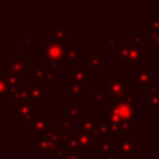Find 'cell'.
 <instances>
[{
  "label": "cell",
  "instance_id": "17",
  "mask_svg": "<svg viewBox=\"0 0 159 159\" xmlns=\"http://www.w3.org/2000/svg\"><path fill=\"white\" fill-rule=\"evenodd\" d=\"M30 84H21L16 88V91L10 96V101L12 102H27L30 101Z\"/></svg>",
  "mask_w": 159,
  "mask_h": 159
},
{
  "label": "cell",
  "instance_id": "29",
  "mask_svg": "<svg viewBox=\"0 0 159 159\" xmlns=\"http://www.w3.org/2000/svg\"><path fill=\"white\" fill-rule=\"evenodd\" d=\"M129 39H130V45L132 46H142L143 43H142V35L140 34H130V36H129Z\"/></svg>",
  "mask_w": 159,
  "mask_h": 159
},
{
  "label": "cell",
  "instance_id": "30",
  "mask_svg": "<svg viewBox=\"0 0 159 159\" xmlns=\"http://www.w3.org/2000/svg\"><path fill=\"white\" fill-rule=\"evenodd\" d=\"M58 124H60V123H58ZM60 127H61L62 129L67 130V132H73V130H75V129H73V122H72L71 119H63L62 123L60 124Z\"/></svg>",
  "mask_w": 159,
  "mask_h": 159
},
{
  "label": "cell",
  "instance_id": "18",
  "mask_svg": "<svg viewBox=\"0 0 159 159\" xmlns=\"http://www.w3.org/2000/svg\"><path fill=\"white\" fill-rule=\"evenodd\" d=\"M75 134L77 137V140H78V145H80V149L86 154V153H89L92 147H93V140L91 137H88L87 134L82 133L80 129L76 130L75 129Z\"/></svg>",
  "mask_w": 159,
  "mask_h": 159
},
{
  "label": "cell",
  "instance_id": "7",
  "mask_svg": "<svg viewBox=\"0 0 159 159\" xmlns=\"http://www.w3.org/2000/svg\"><path fill=\"white\" fill-rule=\"evenodd\" d=\"M58 144H60V134L55 129L43 137H35L34 152L35 153H50L51 154Z\"/></svg>",
  "mask_w": 159,
  "mask_h": 159
},
{
  "label": "cell",
  "instance_id": "32",
  "mask_svg": "<svg viewBox=\"0 0 159 159\" xmlns=\"http://www.w3.org/2000/svg\"><path fill=\"white\" fill-rule=\"evenodd\" d=\"M148 98H154V97H159V87L157 84H153L148 91Z\"/></svg>",
  "mask_w": 159,
  "mask_h": 159
},
{
  "label": "cell",
  "instance_id": "23",
  "mask_svg": "<svg viewBox=\"0 0 159 159\" xmlns=\"http://www.w3.org/2000/svg\"><path fill=\"white\" fill-rule=\"evenodd\" d=\"M89 97H91V102H108L109 98L107 96V93L103 91V89H93L89 92Z\"/></svg>",
  "mask_w": 159,
  "mask_h": 159
},
{
  "label": "cell",
  "instance_id": "4",
  "mask_svg": "<svg viewBox=\"0 0 159 159\" xmlns=\"http://www.w3.org/2000/svg\"><path fill=\"white\" fill-rule=\"evenodd\" d=\"M65 50L66 46L57 43L52 41L51 39H47L45 41V70L51 73L56 75V72L62 67L63 58H65Z\"/></svg>",
  "mask_w": 159,
  "mask_h": 159
},
{
  "label": "cell",
  "instance_id": "10",
  "mask_svg": "<svg viewBox=\"0 0 159 159\" xmlns=\"http://www.w3.org/2000/svg\"><path fill=\"white\" fill-rule=\"evenodd\" d=\"M153 86V68L140 67L135 70V89L148 91Z\"/></svg>",
  "mask_w": 159,
  "mask_h": 159
},
{
  "label": "cell",
  "instance_id": "34",
  "mask_svg": "<svg viewBox=\"0 0 159 159\" xmlns=\"http://www.w3.org/2000/svg\"><path fill=\"white\" fill-rule=\"evenodd\" d=\"M102 159H123L118 154H111V155H102Z\"/></svg>",
  "mask_w": 159,
  "mask_h": 159
},
{
  "label": "cell",
  "instance_id": "21",
  "mask_svg": "<svg viewBox=\"0 0 159 159\" xmlns=\"http://www.w3.org/2000/svg\"><path fill=\"white\" fill-rule=\"evenodd\" d=\"M86 112L84 107L80 106L77 101H68L67 102V113L71 118H80L81 114Z\"/></svg>",
  "mask_w": 159,
  "mask_h": 159
},
{
  "label": "cell",
  "instance_id": "1",
  "mask_svg": "<svg viewBox=\"0 0 159 159\" xmlns=\"http://www.w3.org/2000/svg\"><path fill=\"white\" fill-rule=\"evenodd\" d=\"M108 117L109 120L114 124V127L120 133H129L135 129V120L142 117V113H137L133 107L119 101H108Z\"/></svg>",
  "mask_w": 159,
  "mask_h": 159
},
{
  "label": "cell",
  "instance_id": "28",
  "mask_svg": "<svg viewBox=\"0 0 159 159\" xmlns=\"http://www.w3.org/2000/svg\"><path fill=\"white\" fill-rule=\"evenodd\" d=\"M147 106L153 111V113H157L158 109H159V97L148 98V101H147Z\"/></svg>",
  "mask_w": 159,
  "mask_h": 159
},
{
  "label": "cell",
  "instance_id": "19",
  "mask_svg": "<svg viewBox=\"0 0 159 159\" xmlns=\"http://www.w3.org/2000/svg\"><path fill=\"white\" fill-rule=\"evenodd\" d=\"M78 60H80V46L77 45L66 46L63 62H78Z\"/></svg>",
  "mask_w": 159,
  "mask_h": 159
},
{
  "label": "cell",
  "instance_id": "14",
  "mask_svg": "<svg viewBox=\"0 0 159 159\" xmlns=\"http://www.w3.org/2000/svg\"><path fill=\"white\" fill-rule=\"evenodd\" d=\"M78 127L82 133L87 134L93 140L94 133H96V127H97V122L94 118H81L78 120Z\"/></svg>",
  "mask_w": 159,
  "mask_h": 159
},
{
  "label": "cell",
  "instance_id": "15",
  "mask_svg": "<svg viewBox=\"0 0 159 159\" xmlns=\"http://www.w3.org/2000/svg\"><path fill=\"white\" fill-rule=\"evenodd\" d=\"M51 40L61 43L63 46H68V41H67V31L63 29L61 22L56 24V27L51 29Z\"/></svg>",
  "mask_w": 159,
  "mask_h": 159
},
{
  "label": "cell",
  "instance_id": "9",
  "mask_svg": "<svg viewBox=\"0 0 159 159\" xmlns=\"http://www.w3.org/2000/svg\"><path fill=\"white\" fill-rule=\"evenodd\" d=\"M67 83L70 84H91V70L67 68Z\"/></svg>",
  "mask_w": 159,
  "mask_h": 159
},
{
  "label": "cell",
  "instance_id": "13",
  "mask_svg": "<svg viewBox=\"0 0 159 159\" xmlns=\"http://www.w3.org/2000/svg\"><path fill=\"white\" fill-rule=\"evenodd\" d=\"M93 147L96 148L97 153L101 155H111L114 154V144L108 138H94Z\"/></svg>",
  "mask_w": 159,
  "mask_h": 159
},
{
  "label": "cell",
  "instance_id": "31",
  "mask_svg": "<svg viewBox=\"0 0 159 159\" xmlns=\"http://www.w3.org/2000/svg\"><path fill=\"white\" fill-rule=\"evenodd\" d=\"M22 40H24V43L26 46H31L35 42V35L34 34H24L22 35Z\"/></svg>",
  "mask_w": 159,
  "mask_h": 159
},
{
  "label": "cell",
  "instance_id": "8",
  "mask_svg": "<svg viewBox=\"0 0 159 159\" xmlns=\"http://www.w3.org/2000/svg\"><path fill=\"white\" fill-rule=\"evenodd\" d=\"M29 129L34 132L35 137H43L51 132V119L46 117L45 112L35 113L32 120L29 123Z\"/></svg>",
  "mask_w": 159,
  "mask_h": 159
},
{
  "label": "cell",
  "instance_id": "36",
  "mask_svg": "<svg viewBox=\"0 0 159 159\" xmlns=\"http://www.w3.org/2000/svg\"><path fill=\"white\" fill-rule=\"evenodd\" d=\"M150 159H159V158H150Z\"/></svg>",
  "mask_w": 159,
  "mask_h": 159
},
{
  "label": "cell",
  "instance_id": "3",
  "mask_svg": "<svg viewBox=\"0 0 159 159\" xmlns=\"http://www.w3.org/2000/svg\"><path fill=\"white\" fill-rule=\"evenodd\" d=\"M147 45L132 46V45H119L117 50L112 52L118 62L124 63L127 68H140L142 63L147 62Z\"/></svg>",
  "mask_w": 159,
  "mask_h": 159
},
{
  "label": "cell",
  "instance_id": "35",
  "mask_svg": "<svg viewBox=\"0 0 159 159\" xmlns=\"http://www.w3.org/2000/svg\"><path fill=\"white\" fill-rule=\"evenodd\" d=\"M84 68H87V70H91V68H92V67H91L89 56H86V57H84Z\"/></svg>",
  "mask_w": 159,
  "mask_h": 159
},
{
  "label": "cell",
  "instance_id": "37",
  "mask_svg": "<svg viewBox=\"0 0 159 159\" xmlns=\"http://www.w3.org/2000/svg\"><path fill=\"white\" fill-rule=\"evenodd\" d=\"M143 159H148V158H143Z\"/></svg>",
  "mask_w": 159,
  "mask_h": 159
},
{
  "label": "cell",
  "instance_id": "25",
  "mask_svg": "<svg viewBox=\"0 0 159 159\" xmlns=\"http://www.w3.org/2000/svg\"><path fill=\"white\" fill-rule=\"evenodd\" d=\"M62 159H84V153L82 150H67Z\"/></svg>",
  "mask_w": 159,
  "mask_h": 159
},
{
  "label": "cell",
  "instance_id": "33",
  "mask_svg": "<svg viewBox=\"0 0 159 159\" xmlns=\"http://www.w3.org/2000/svg\"><path fill=\"white\" fill-rule=\"evenodd\" d=\"M122 102H124V103L129 104L130 107L135 108V103H137V97H135V96H133V94H130V96L125 97L124 99H122Z\"/></svg>",
  "mask_w": 159,
  "mask_h": 159
},
{
  "label": "cell",
  "instance_id": "2",
  "mask_svg": "<svg viewBox=\"0 0 159 159\" xmlns=\"http://www.w3.org/2000/svg\"><path fill=\"white\" fill-rule=\"evenodd\" d=\"M0 72L7 76H19L26 80L30 73L34 75V57L32 56H6L0 63Z\"/></svg>",
  "mask_w": 159,
  "mask_h": 159
},
{
  "label": "cell",
  "instance_id": "5",
  "mask_svg": "<svg viewBox=\"0 0 159 159\" xmlns=\"http://www.w3.org/2000/svg\"><path fill=\"white\" fill-rule=\"evenodd\" d=\"M101 89L107 93L109 101L119 102L125 97L130 96V81L127 78L122 80L118 73H113L112 77L107 80V83H104Z\"/></svg>",
  "mask_w": 159,
  "mask_h": 159
},
{
  "label": "cell",
  "instance_id": "26",
  "mask_svg": "<svg viewBox=\"0 0 159 159\" xmlns=\"http://www.w3.org/2000/svg\"><path fill=\"white\" fill-rule=\"evenodd\" d=\"M119 39L118 34H108L107 35V50L108 51H114V46L117 45V40Z\"/></svg>",
  "mask_w": 159,
  "mask_h": 159
},
{
  "label": "cell",
  "instance_id": "11",
  "mask_svg": "<svg viewBox=\"0 0 159 159\" xmlns=\"http://www.w3.org/2000/svg\"><path fill=\"white\" fill-rule=\"evenodd\" d=\"M11 112L17 114V117L21 119L22 123H30L35 116L34 113V102L31 101H27V102H22V103H19L16 107H12L11 108Z\"/></svg>",
  "mask_w": 159,
  "mask_h": 159
},
{
  "label": "cell",
  "instance_id": "16",
  "mask_svg": "<svg viewBox=\"0 0 159 159\" xmlns=\"http://www.w3.org/2000/svg\"><path fill=\"white\" fill-rule=\"evenodd\" d=\"M147 32L148 36L150 37V40L159 46V19H154L152 16H149L147 19Z\"/></svg>",
  "mask_w": 159,
  "mask_h": 159
},
{
  "label": "cell",
  "instance_id": "22",
  "mask_svg": "<svg viewBox=\"0 0 159 159\" xmlns=\"http://www.w3.org/2000/svg\"><path fill=\"white\" fill-rule=\"evenodd\" d=\"M89 60H91V67L92 68H102V51H91L89 53Z\"/></svg>",
  "mask_w": 159,
  "mask_h": 159
},
{
  "label": "cell",
  "instance_id": "24",
  "mask_svg": "<svg viewBox=\"0 0 159 159\" xmlns=\"http://www.w3.org/2000/svg\"><path fill=\"white\" fill-rule=\"evenodd\" d=\"M67 94L71 97H83L86 96V91L83 89L82 84H70Z\"/></svg>",
  "mask_w": 159,
  "mask_h": 159
},
{
  "label": "cell",
  "instance_id": "27",
  "mask_svg": "<svg viewBox=\"0 0 159 159\" xmlns=\"http://www.w3.org/2000/svg\"><path fill=\"white\" fill-rule=\"evenodd\" d=\"M66 152H67L66 145L62 144V143H60V144L55 148V150L51 153V157H52V158H57V157H61V158H62V155H63Z\"/></svg>",
  "mask_w": 159,
  "mask_h": 159
},
{
  "label": "cell",
  "instance_id": "6",
  "mask_svg": "<svg viewBox=\"0 0 159 159\" xmlns=\"http://www.w3.org/2000/svg\"><path fill=\"white\" fill-rule=\"evenodd\" d=\"M114 154L123 159H135V137L129 133H120L119 139L113 142Z\"/></svg>",
  "mask_w": 159,
  "mask_h": 159
},
{
  "label": "cell",
  "instance_id": "12",
  "mask_svg": "<svg viewBox=\"0 0 159 159\" xmlns=\"http://www.w3.org/2000/svg\"><path fill=\"white\" fill-rule=\"evenodd\" d=\"M34 83L37 84V86L45 87L47 84L55 86L57 83V81H56L55 75L48 73L45 68L37 67V68H35V72H34Z\"/></svg>",
  "mask_w": 159,
  "mask_h": 159
},
{
  "label": "cell",
  "instance_id": "38",
  "mask_svg": "<svg viewBox=\"0 0 159 159\" xmlns=\"http://www.w3.org/2000/svg\"><path fill=\"white\" fill-rule=\"evenodd\" d=\"M158 16H159V14H158Z\"/></svg>",
  "mask_w": 159,
  "mask_h": 159
},
{
  "label": "cell",
  "instance_id": "20",
  "mask_svg": "<svg viewBox=\"0 0 159 159\" xmlns=\"http://www.w3.org/2000/svg\"><path fill=\"white\" fill-rule=\"evenodd\" d=\"M30 101L31 102H45V87L31 84L30 87Z\"/></svg>",
  "mask_w": 159,
  "mask_h": 159
}]
</instances>
